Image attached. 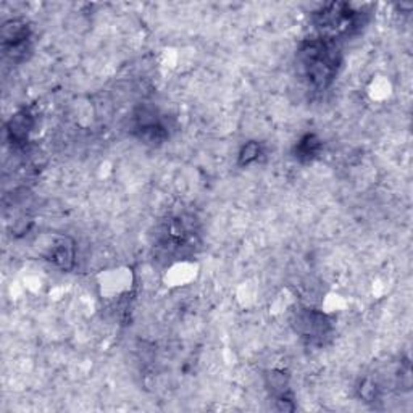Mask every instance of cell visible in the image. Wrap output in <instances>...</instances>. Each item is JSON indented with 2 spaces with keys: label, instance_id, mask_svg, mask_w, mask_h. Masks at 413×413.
Returning a JSON list of instances; mask_svg holds the SVG:
<instances>
[{
  "label": "cell",
  "instance_id": "6da1fadb",
  "mask_svg": "<svg viewBox=\"0 0 413 413\" xmlns=\"http://www.w3.org/2000/svg\"><path fill=\"white\" fill-rule=\"evenodd\" d=\"M299 62L310 84L326 88L339 68L341 55L333 42L321 38L304 44L299 51Z\"/></svg>",
  "mask_w": 413,
  "mask_h": 413
},
{
  "label": "cell",
  "instance_id": "7a4b0ae2",
  "mask_svg": "<svg viewBox=\"0 0 413 413\" xmlns=\"http://www.w3.org/2000/svg\"><path fill=\"white\" fill-rule=\"evenodd\" d=\"M295 330L302 336L307 338H321L330 330V320H328L325 313L317 312V310L307 308L299 312L294 320Z\"/></svg>",
  "mask_w": 413,
  "mask_h": 413
},
{
  "label": "cell",
  "instance_id": "3957f363",
  "mask_svg": "<svg viewBox=\"0 0 413 413\" xmlns=\"http://www.w3.org/2000/svg\"><path fill=\"white\" fill-rule=\"evenodd\" d=\"M29 40V28L25 21L10 20L2 26V42L12 57L26 51V44Z\"/></svg>",
  "mask_w": 413,
  "mask_h": 413
},
{
  "label": "cell",
  "instance_id": "277c9868",
  "mask_svg": "<svg viewBox=\"0 0 413 413\" xmlns=\"http://www.w3.org/2000/svg\"><path fill=\"white\" fill-rule=\"evenodd\" d=\"M34 126V118L28 110L18 111L15 116L7 124V133L10 134V139L15 142H25V139L29 136L31 129Z\"/></svg>",
  "mask_w": 413,
  "mask_h": 413
},
{
  "label": "cell",
  "instance_id": "5b68a950",
  "mask_svg": "<svg viewBox=\"0 0 413 413\" xmlns=\"http://www.w3.org/2000/svg\"><path fill=\"white\" fill-rule=\"evenodd\" d=\"M321 141L315 134H307L300 139L297 146H295V157L302 161H312L315 157L320 154Z\"/></svg>",
  "mask_w": 413,
  "mask_h": 413
},
{
  "label": "cell",
  "instance_id": "8992f818",
  "mask_svg": "<svg viewBox=\"0 0 413 413\" xmlns=\"http://www.w3.org/2000/svg\"><path fill=\"white\" fill-rule=\"evenodd\" d=\"M267 384L271 389V392L276 394L278 397L287 394V376L282 371H270L267 375Z\"/></svg>",
  "mask_w": 413,
  "mask_h": 413
},
{
  "label": "cell",
  "instance_id": "52a82bcc",
  "mask_svg": "<svg viewBox=\"0 0 413 413\" xmlns=\"http://www.w3.org/2000/svg\"><path fill=\"white\" fill-rule=\"evenodd\" d=\"M260 157V146L258 142H247L244 147H242L241 154H239V163L241 165H250L254 161H257Z\"/></svg>",
  "mask_w": 413,
  "mask_h": 413
},
{
  "label": "cell",
  "instance_id": "ba28073f",
  "mask_svg": "<svg viewBox=\"0 0 413 413\" xmlns=\"http://www.w3.org/2000/svg\"><path fill=\"white\" fill-rule=\"evenodd\" d=\"M358 392H360V397L363 399V401L371 402V401H375L376 392H378V388H376V384L373 383V381L365 379L360 384V388H358Z\"/></svg>",
  "mask_w": 413,
  "mask_h": 413
}]
</instances>
